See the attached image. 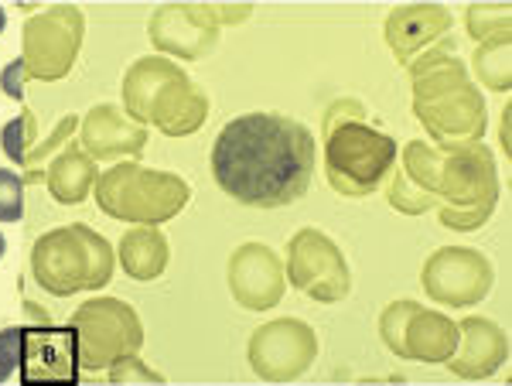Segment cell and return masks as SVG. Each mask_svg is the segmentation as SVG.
I'll use <instances>...</instances> for the list:
<instances>
[{
  "instance_id": "5",
  "label": "cell",
  "mask_w": 512,
  "mask_h": 386,
  "mask_svg": "<svg viewBox=\"0 0 512 386\" xmlns=\"http://www.w3.org/2000/svg\"><path fill=\"white\" fill-rule=\"evenodd\" d=\"M21 342H24V328H7V332H0V383L11 380L14 366L21 363Z\"/></svg>"
},
{
  "instance_id": "7",
  "label": "cell",
  "mask_w": 512,
  "mask_h": 386,
  "mask_svg": "<svg viewBox=\"0 0 512 386\" xmlns=\"http://www.w3.org/2000/svg\"><path fill=\"white\" fill-rule=\"evenodd\" d=\"M4 250H7V240H4V236H0V257H4Z\"/></svg>"
},
{
  "instance_id": "2",
  "label": "cell",
  "mask_w": 512,
  "mask_h": 386,
  "mask_svg": "<svg viewBox=\"0 0 512 386\" xmlns=\"http://www.w3.org/2000/svg\"><path fill=\"white\" fill-rule=\"evenodd\" d=\"M396 158L393 137L376 134L362 123H345L328 141V171H332L335 188L349 195L369 192Z\"/></svg>"
},
{
  "instance_id": "4",
  "label": "cell",
  "mask_w": 512,
  "mask_h": 386,
  "mask_svg": "<svg viewBox=\"0 0 512 386\" xmlns=\"http://www.w3.org/2000/svg\"><path fill=\"white\" fill-rule=\"evenodd\" d=\"M24 219V182L18 171L0 168V223H21Z\"/></svg>"
},
{
  "instance_id": "1",
  "label": "cell",
  "mask_w": 512,
  "mask_h": 386,
  "mask_svg": "<svg viewBox=\"0 0 512 386\" xmlns=\"http://www.w3.org/2000/svg\"><path fill=\"white\" fill-rule=\"evenodd\" d=\"M315 141L308 127L277 113H246L229 120L212 144V175L236 202L277 209L308 192Z\"/></svg>"
},
{
  "instance_id": "6",
  "label": "cell",
  "mask_w": 512,
  "mask_h": 386,
  "mask_svg": "<svg viewBox=\"0 0 512 386\" xmlns=\"http://www.w3.org/2000/svg\"><path fill=\"white\" fill-rule=\"evenodd\" d=\"M4 24H7V14H4V7H0V31H4Z\"/></svg>"
},
{
  "instance_id": "3",
  "label": "cell",
  "mask_w": 512,
  "mask_h": 386,
  "mask_svg": "<svg viewBox=\"0 0 512 386\" xmlns=\"http://www.w3.org/2000/svg\"><path fill=\"white\" fill-rule=\"evenodd\" d=\"M72 346H76V335L72 328H24V342H21V363H24V383L38 380L41 363L45 366V380H52L55 369L52 359H72ZM59 380V376H55Z\"/></svg>"
}]
</instances>
